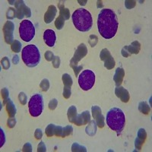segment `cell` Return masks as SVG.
I'll use <instances>...</instances> for the list:
<instances>
[{
    "label": "cell",
    "mask_w": 152,
    "mask_h": 152,
    "mask_svg": "<svg viewBox=\"0 0 152 152\" xmlns=\"http://www.w3.org/2000/svg\"><path fill=\"white\" fill-rule=\"evenodd\" d=\"M119 23L116 15L113 10L104 9L100 11L97 18L99 33L105 39H111L117 31Z\"/></svg>",
    "instance_id": "obj_1"
},
{
    "label": "cell",
    "mask_w": 152,
    "mask_h": 152,
    "mask_svg": "<svg viewBox=\"0 0 152 152\" xmlns=\"http://www.w3.org/2000/svg\"><path fill=\"white\" fill-rule=\"evenodd\" d=\"M72 21L76 29L81 32L90 31L93 24V19L91 13L86 9H76L72 15Z\"/></svg>",
    "instance_id": "obj_2"
},
{
    "label": "cell",
    "mask_w": 152,
    "mask_h": 152,
    "mask_svg": "<svg viewBox=\"0 0 152 152\" xmlns=\"http://www.w3.org/2000/svg\"><path fill=\"white\" fill-rule=\"evenodd\" d=\"M106 121L111 129L116 132L117 134H120L123 130L126 123L124 113L119 108H112L107 113Z\"/></svg>",
    "instance_id": "obj_3"
},
{
    "label": "cell",
    "mask_w": 152,
    "mask_h": 152,
    "mask_svg": "<svg viewBox=\"0 0 152 152\" xmlns=\"http://www.w3.org/2000/svg\"><path fill=\"white\" fill-rule=\"evenodd\" d=\"M23 62L28 67H35L40 61V51L37 47L33 44L24 47L21 52Z\"/></svg>",
    "instance_id": "obj_4"
},
{
    "label": "cell",
    "mask_w": 152,
    "mask_h": 152,
    "mask_svg": "<svg viewBox=\"0 0 152 152\" xmlns=\"http://www.w3.org/2000/svg\"><path fill=\"white\" fill-rule=\"evenodd\" d=\"M28 107L31 116L34 117L40 116L43 110V100L42 95L40 94H34V96H32L30 99Z\"/></svg>",
    "instance_id": "obj_5"
},
{
    "label": "cell",
    "mask_w": 152,
    "mask_h": 152,
    "mask_svg": "<svg viewBox=\"0 0 152 152\" xmlns=\"http://www.w3.org/2000/svg\"><path fill=\"white\" fill-rule=\"evenodd\" d=\"M19 34L21 40L25 42L31 41L35 35V28L34 24L29 20H24L20 24Z\"/></svg>",
    "instance_id": "obj_6"
},
{
    "label": "cell",
    "mask_w": 152,
    "mask_h": 152,
    "mask_svg": "<svg viewBox=\"0 0 152 152\" xmlns=\"http://www.w3.org/2000/svg\"><path fill=\"white\" fill-rule=\"evenodd\" d=\"M95 82V75L91 70H84L78 76V84L84 91L90 90Z\"/></svg>",
    "instance_id": "obj_7"
},
{
    "label": "cell",
    "mask_w": 152,
    "mask_h": 152,
    "mask_svg": "<svg viewBox=\"0 0 152 152\" xmlns=\"http://www.w3.org/2000/svg\"><path fill=\"white\" fill-rule=\"evenodd\" d=\"M88 53V50H87L86 47H85V44H81L79 47H78L77 50H76L75 56H73V58L71 60V65L72 67L73 68V69H75L76 68H78V62L81 60L84 56H85Z\"/></svg>",
    "instance_id": "obj_8"
},
{
    "label": "cell",
    "mask_w": 152,
    "mask_h": 152,
    "mask_svg": "<svg viewBox=\"0 0 152 152\" xmlns=\"http://www.w3.org/2000/svg\"><path fill=\"white\" fill-rule=\"evenodd\" d=\"M100 59L104 62V66L107 69H111L115 66V61L107 49H104L100 52Z\"/></svg>",
    "instance_id": "obj_9"
},
{
    "label": "cell",
    "mask_w": 152,
    "mask_h": 152,
    "mask_svg": "<svg viewBox=\"0 0 152 152\" xmlns=\"http://www.w3.org/2000/svg\"><path fill=\"white\" fill-rule=\"evenodd\" d=\"M15 25L12 21H7L3 27V32L5 35V41L7 43H11L13 41V32Z\"/></svg>",
    "instance_id": "obj_10"
},
{
    "label": "cell",
    "mask_w": 152,
    "mask_h": 152,
    "mask_svg": "<svg viewBox=\"0 0 152 152\" xmlns=\"http://www.w3.org/2000/svg\"><path fill=\"white\" fill-rule=\"evenodd\" d=\"M15 5L16 7H17L16 12H17L18 18L21 19L24 17V15H25L27 17H31V11H30V9L28 7L25 6L23 1H18V2H17L15 3Z\"/></svg>",
    "instance_id": "obj_11"
},
{
    "label": "cell",
    "mask_w": 152,
    "mask_h": 152,
    "mask_svg": "<svg viewBox=\"0 0 152 152\" xmlns=\"http://www.w3.org/2000/svg\"><path fill=\"white\" fill-rule=\"evenodd\" d=\"M140 43H138V42H133L131 45L125 47V48L122 50V54H123V56L126 57L129 56L132 53H139V50H140Z\"/></svg>",
    "instance_id": "obj_12"
},
{
    "label": "cell",
    "mask_w": 152,
    "mask_h": 152,
    "mask_svg": "<svg viewBox=\"0 0 152 152\" xmlns=\"http://www.w3.org/2000/svg\"><path fill=\"white\" fill-rule=\"evenodd\" d=\"M43 40L45 41L46 44L50 47H53L56 43V37L54 31L50 29L46 30L43 34Z\"/></svg>",
    "instance_id": "obj_13"
},
{
    "label": "cell",
    "mask_w": 152,
    "mask_h": 152,
    "mask_svg": "<svg viewBox=\"0 0 152 152\" xmlns=\"http://www.w3.org/2000/svg\"><path fill=\"white\" fill-rule=\"evenodd\" d=\"M91 116L88 111H85L80 115H77L72 123L76 124L77 126H82V125H86L90 122Z\"/></svg>",
    "instance_id": "obj_14"
},
{
    "label": "cell",
    "mask_w": 152,
    "mask_h": 152,
    "mask_svg": "<svg viewBox=\"0 0 152 152\" xmlns=\"http://www.w3.org/2000/svg\"><path fill=\"white\" fill-rule=\"evenodd\" d=\"M92 113H93L94 118L97 121V126L100 128H103L104 126V118L101 113V110L100 107H97V106L92 107Z\"/></svg>",
    "instance_id": "obj_15"
},
{
    "label": "cell",
    "mask_w": 152,
    "mask_h": 152,
    "mask_svg": "<svg viewBox=\"0 0 152 152\" xmlns=\"http://www.w3.org/2000/svg\"><path fill=\"white\" fill-rule=\"evenodd\" d=\"M116 94L123 102L127 103L129 100V94L128 91L126 90L123 87H117L115 90Z\"/></svg>",
    "instance_id": "obj_16"
},
{
    "label": "cell",
    "mask_w": 152,
    "mask_h": 152,
    "mask_svg": "<svg viewBox=\"0 0 152 152\" xmlns=\"http://www.w3.org/2000/svg\"><path fill=\"white\" fill-rule=\"evenodd\" d=\"M56 8L54 5H50L48 9H47V12L45 13V15H44V21H45V23L50 24L53 20L54 18H55L56 15Z\"/></svg>",
    "instance_id": "obj_17"
},
{
    "label": "cell",
    "mask_w": 152,
    "mask_h": 152,
    "mask_svg": "<svg viewBox=\"0 0 152 152\" xmlns=\"http://www.w3.org/2000/svg\"><path fill=\"white\" fill-rule=\"evenodd\" d=\"M147 137V134L145 132V129H140L139 131L138 132V137H137L136 140H135V148L138 150H141L142 145L145 142V139Z\"/></svg>",
    "instance_id": "obj_18"
},
{
    "label": "cell",
    "mask_w": 152,
    "mask_h": 152,
    "mask_svg": "<svg viewBox=\"0 0 152 152\" xmlns=\"http://www.w3.org/2000/svg\"><path fill=\"white\" fill-rule=\"evenodd\" d=\"M125 76V72L123 68H118L116 70V73L113 77L114 81L117 86H119L121 85L123 81V78Z\"/></svg>",
    "instance_id": "obj_19"
},
{
    "label": "cell",
    "mask_w": 152,
    "mask_h": 152,
    "mask_svg": "<svg viewBox=\"0 0 152 152\" xmlns=\"http://www.w3.org/2000/svg\"><path fill=\"white\" fill-rule=\"evenodd\" d=\"M6 110H7L8 113H9V115L10 117H13V116L15 115L16 113V109L15 106L14 105L13 102L10 99H9L7 101V104H6Z\"/></svg>",
    "instance_id": "obj_20"
},
{
    "label": "cell",
    "mask_w": 152,
    "mask_h": 152,
    "mask_svg": "<svg viewBox=\"0 0 152 152\" xmlns=\"http://www.w3.org/2000/svg\"><path fill=\"white\" fill-rule=\"evenodd\" d=\"M59 13H60L61 17H62L65 20H68L70 17V13H69V10L66 8L64 7V5H61V4H59Z\"/></svg>",
    "instance_id": "obj_21"
},
{
    "label": "cell",
    "mask_w": 152,
    "mask_h": 152,
    "mask_svg": "<svg viewBox=\"0 0 152 152\" xmlns=\"http://www.w3.org/2000/svg\"><path fill=\"white\" fill-rule=\"evenodd\" d=\"M77 116V110L75 106H72L70 107L69 110H68V117H69V120L71 123H72L75 118Z\"/></svg>",
    "instance_id": "obj_22"
},
{
    "label": "cell",
    "mask_w": 152,
    "mask_h": 152,
    "mask_svg": "<svg viewBox=\"0 0 152 152\" xmlns=\"http://www.w3.org/2000/svg\"><path fill=\"white\" fill-rule=\"evenodd\" d=\"M97 131V126H96V122L91 121V124L86 128L87 134L90 135H94Z\"/></svg>",
    "instance_id": "obj_23"
},
{
    "label": "cell",
    "mask_w": 152,
    "mask_h": 152,
    "mask_svg": "<svg viewBox=\"0 0 152 152\" xmlns=\"http://www.w3.org/2000/svg\"><path fill=\"white\" fill-rule=\"evenodd\" d=\"M62 81L64 83L65 87L71 88V86L72 85V79L71 76L68 74H64L62 75Z\"/></svg>",
    "instance_id": "obj_24"
},
{
    "label": "cell",
    "mask_w": 152,
    "mask_h": 152,
    "mask_svg": "<svg viewBox=\"0 0 152 152\" xmlns=\"http://www.w3.org/2000/svg\"><path fill=\"white\" fill-rule=\"evenodd\" d=\"M138 109L142 113H143L144 114H148L150 112V107L148 105V104L146 102H142L139 104V107H138Z\"/></svg>",
    "instance_id": "obj_25"
},
{
    "label": "cell",
    "mask_w": 152,
    "mask_h": 152,
    "mask_svg": "<svg viewBox=\"0 0 152 152\" xmlns=\"http://www.w3.org/2000/svg\"><path fill=\"white\" fill-rule=\"evenodd\" d=\"M56 126L53 124H50L47 128H46V134L48 137H52L53 135H55V131Z\"/></svg>",
    "instance_id": "obj_26"
},
{
    "label": "cell",
    "mask_w": 152,
    "mask_h": 152,
    "mask_svg": "<svg viewBox=\"0 0 152 152\" xmlns=\"http://www.w3.org/2000/svg\"><path fill=\"white\" fill-rule=\"evenodd\" d=\"M64 22L65 19L62 17L59 16V18H57L56 20L55 21V26L56 28L58 30H61L62 28V27L64 26Z\"/></svg>",
    "instance_id": "obj_27"
},
{
    "label": "cell",
    "mask_w": 152,
    "mask_h": 152,
    "mask_svg": "<svg viewBox=\"0 0 152 152\" xmlns=\"http://www.w3.org/2000/svg\"><path fill=\"white\" fill-rule=\"evenodd\" d=\"M21 43L18 40H15L12 44V50L15 53H19L21 51Z\"/></svg>",
    "instance_id": "obj_28"
},
{
    "label": "cell",
    "mask_w": 152,
    "mask_h": 152,
    "mask_svg": "<svg viewBox=\"0 0 152 152\" xmlns=\"http://www.w3.org/2000/svg\"><path fill=\"white\" fill-rule=\"evenodd\" d=\"M72 131H73L72 126H66V127L63 129V131H62V137H66L67 136V135H72Z\"/></svg>",
    "instance_id": "obj_29"
},
{
    "label": "cell",
    "mask_w": 152,
    "mask_h": 152,
    "mask_svg": "<svg viewBox=\"0 0 152 152\" xmlns=\"http://www.w3.org/2000/svg\"><path fill=\"white\" fill-rule=\"evenodd\" d=\"M40 88H42V90L43 91H47V90L50 88V83H49V81L47 79H43V81H41V83L40 85Z\"/></svg>",
    "instance_id": "obj_30"
},
{
    "label": "cell",
    "mask_w": 152,
    "mask_h": 152,
    "mask_svg": "<svg viewBox=\"0 0 152 152\" xmlns=\"http://www.w3.org/2000/svg\"><path fill=\"white\" fill-rule=\"evenodd\" d=\"M16 15H17V12H16V11L14 9L10 8L7 12V18L9 19H12L15 17Z\"/></svg>",
    "instance_id": "obj_31"
},
{
    "label": "cell",
    "mask_w": 152,
    "mask_h": 152,
    "mask_svg": "<svg viewBox=\"0 0 152 152\" xmlns=\"http://www.w3.org/2000/svg\"><path fill=\"white\" fill-rule=\"evenodd\" d=\"M2 65L3 69H8L10 67V62H9V59H8L7 57L3 58V59L2 60Z\"/></svg>",
    "instance_id": "obj_32"
},
{
    "label": "cell",
    "mask_w": 152,
    "mask_h": 152,
    "mask_svg": "<svg viewBox=\"0 0 152 152\" xmlns=\"http://www.w3.org/2000/svg\"><path fill=\"white\" fill-rule=\"evenodd\" d=\"M2 94L4 100L3 104H5V103L7 102L8 100H9V91H8V90L6 89V88H3V90L2 91Z\"/></svg>",
    "instance_id": "obj_33"
},
{
    "label": "cell",
    "mask_w": 152,
    "mask_h": 152,
    "mask_svg": "<svg viewBox=\"0 0 152 152\" xmlns=\"http://www.w3.org/2000/svg\"><path fill=\"white\" fill-rule=\"evenodd\" d=\"M63 96L65 98L68 99L71 96V88L69 87H65L64 90H63Z\"/></svg>",
    "instance_id": "obj_34"
},
{
    "label": "cell",
    "mask_w": 152,
    "mask_h": 152,
    "mask_svg": "<svg viewBox=\"0 0 152 152\" xmlns=\"http://www.w3.org/2000/svg\"><path fill=\"white\" fill-rule=\"evenodd\" d=\"M18 98H19V100H20V102H21L23 105H24V104H26L27 96L25 94L23 93V92L20 93V94H19V96H18Z\"/></svg>",
    "instance_id": "obj_35"
},
{
    "label": "cell",
    "mask_w": 152,
    "mask_h": 152,
    "mask_svg": "<svg viewBox=\"0 0 152 152\" xmlns=\"http://www.w3.org/2000/svg\"><path fill=\"white\" fill-rule=\"evenodd\" d=\"M45 58L47 61H53L54 59V56L51 51H47L45 53Z\"/></svg>",
    "instance_id": "obj_36"
},
{
    "label": "cell",
    "mask_w": 152,
    "mask_h": 152,
    "mask_svg": "<svg viewBox=\"0 0 152 152\" xmlns=\"http://www.w3.org/2000/svg\"><path fill=\"white\" fill-rule=\"evenodd\" d=\"M57 106V100L56 99H53L50 103H49V108L50 110H55Z\"/></svg>",
    "instance_id": "obj_37"
},
{
    "label": "cell",
    "mask_w": 152,
    "mask_h": 152,
    "mask_svg": "<svg viewBox=\"0 0 152 152\" xmlns=\"http://www.w3.org/2000/svg\"><path fill=\"white\" fill-rule=\"evenodd\" d=\"M62 131H63V129L61 126H56L55 131V135H56V136H62Z\"/></svg>",
    "instance_id": "obj_38"
},
{
    "label": "cell",
    "mask_w": 152,
    "mask_h": 152,
    "mask_svg": "<svg viewBox=\"0 0 152 152\" xmlns=\"http://www.w3.org/2000/svg\"><path fill=\"white\" fill-rule=\"evenodd\" d=\"M53 63L54 67L59 68V63H60V59H59V57H58V56L54 57L53 60Z\"/></svg>",
    "instance_id": "obj_39"
},
{
    "label": "cell",
    "mask_w": 152,
    "mask_h": 152,
    "mask_svg": "<svg viewBox=\"0 0 152 152\" xmlns=\"http://www.w3.org/2000/svg\"><path fill=\"white\" fill-rule=\"evenodd\" d=\"M16 123V119L14 118H12V119H9L8 120V126L9 128H13Z\"/></svg>",
    "instance_id": "obj_40"
},
{
    "label": "cell",
    "mask_w": 152,
    "mask_h": 152,
    "mask_svg": "<svg viewBox=\"0 0 152 152\" xmlns=\"http://www.w3.org/2000/svg\"><path fill=\"white\" fill-rule=\"evenodd\" d=\"M34 135H35V138H36L37 139H40V138H42V135H43V133H42L41 130H40V129H36V132H35L34 133Z\"/></svg>",
    "instance_id": "obj_41"
},
{
    "label": "cell",
    "mask_w": 152,
    "mask_h": 152,
    "mask_svg": "<svg viewBox=\"0 0 152 152\" xmlns=\"http://www.w3.org/2000/svg\"><path fill=\"white\" fill-rule=\"evenodd\" d=\"M38 151H46V146L43 142H40L38 145Z\"/></svg>",
    "instance_id": "obj_42"
},
{
    "label": "cell",
    "mask_w": 152,
    "mask_h": 152,
    "mask_svg": "<svg viewBox=\"0 0 152 152\" xmlns=\"http://www.w3.org/2000/svg\"><path fill=\"white\" fill-rule=\"evenodd\" d=\"M31 149H32V148H31V145L30 143H27L26 145H24V148H23V151H31Z\"/></svg>",
    "instance_id": "obj_43"
},
{
    "label": "cell",
    "mask_w": 152,
    "mask_h": 152,
    "mask_svg": "<svg viewBox=\"0 0 152 152\" xmlns=\"http://www.w3.org/2000/svg\"><path fill=\"white\" fill-rule=\"evenodd\" d=\"M0 131H1V147H2L5 143V134L2 129H0Z\"/></svg>",
    "instance_id": "obj_44"
}]
</instances>
